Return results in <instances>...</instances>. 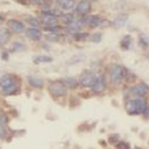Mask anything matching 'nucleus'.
Here are the masks:
<instances>
[{
  "label": "nucleus",
  "instance_id": "obj_1",
  "mask_svg": "<svg viewBox=\"0 0 149 149\" xmlns=\"http://www.w3.org/2000/svg\"><path fill=\"white\" fill-rule=\"evenodd\" d=\"M147 108V100L143 99V97H135L134 99H129L126 102V111L130 114H141Z\"/></svg>",
  "mask_w": 149,
  "mask_h": 149
},
{
  "label": "nucleus",
  "instance_id": "obj_2",
  "mask_svg": "<svg viewBox=\"0 0 149 149\" xmlns=\"http://www.w3.org/2000/svg\"><path fill=\"white\" fill-rule=\"evenodd\" d=\"M0 89L4 95H10L18 90V84L13 74H4L0 77Z\"/></svg>",
  "mask_w": 149,
  "mask_h": 149
},
{
  "label": "nucleus",
  "instance_id": "obj_3",
  "mask_svg": "<svg viewBox=\"0 0 149 149\" xmlns=\"http://www.w3.org/2000/svg\"><path fill=\"white\" fill-rule=\"evenodd\" d=\"M125 71H126V68H123L122 66H118V64L112 67L109 71L111 82L113 84V85H118V84L122 82L123 80H125Z\"/></svg>",
  "mask_w": 149,
  "mask_h": 149
},
{
  "label": "nucleus",
  "instance_id": "obj_4",
  "mask_svg": "<svg viewBox=\"0 0 149 149\" xmlns=\"http://www.w3.org/2000/svg\"><path fill=\"white\" fill-rule=\"evenodd\" d=\"M67 85L64 84V81H54L49 85V91L53 97L58 98V97H63L67 93Z\"/></svg>",
  "mask_w": 149,
  "mask_h": 149
},
{
  "label": "nucleus",
  "instance_id": "obj_5",
  "mask_svg": "<svg viewBox=\"0 0 149 149\" xmlns=\"http://www.w3.org/2000/svg\"><path fill=\"white\" fill-rule=\"evenodd\" d=\"M97 74L93 72H84L81 74V77L79 79V84L85 88H93L94 84L97 82Z\"/></svg>",
  "mask_w": 149,
  "mask_h": 149
},
{
  "label": "nucleus",
  "instance_id": "obj_6",
  "mask_svg": "<svg viewBox=\"0 0 149 149\" xmlns=\"http://www.w3.org/2000/svg\"><path fill=\"white\" fill-rule=\"evenodd\" d=\"M148 91H149V88L145 85V84H138V85H135L131 88L130 94L134 95V97H145Z\"/></svg>",
  "mask_w": 149,
  "mask_h": 149
},
{
  "label": "nucleus",
  "instance_id": "obj_7",
  "mask_svg": "<svg viewBox=\"0 0 149 149\" xmlns=\"http://www.w3.org/2000/svg\"><path fill=\"white\" fill-rule=\"evenodd\" d=\"M8 29H9V31H12V32H14V33H21L24 31V24L17 19H9Z\"/></svg>",
  "mask_w": 149,
  "mask_h": 149
},
{
  "label": "nucleus",
  "instance_id": "obj_8",
  "mask_svg": "<svg viewBox=\"0 0 149 149\" xmlns=\"http://www.w3.org/2000/svg\"><path fill=\"white\" fill-rule=\"evenodd\" d=\"M90 9H91V5H90V3L88 0H81V1L76 5V12L81 15H86L90 12Z\"/></svg>",
  "mask_w": 149,
  "mask_h": 149
},
{
  "label": "nucleus",
  "instance_id": "obj_9",
  "mask_svg": "<svg viewBox=\"0 0 149 149\" xmlns=\"http://www.w3.org/2000/svg\"><path fill=\"white\" fill-rule=\"evenodd\" d=\"M42 23L45 24V26H52V24H57L58 22V18L57 15L49 13V12H42V18H41Z\"/></svg>",
  "mask_w": 149,
  "mask_h": 149
},
{
  "label": "nucleus",
  "instance_id": "obj_10",
  "mask_svg": "<svg viewBox=\"0 0 149 149\" xmlns=\"http://www.w3.org/2000/svg\"><path fill=\"white\" fill-rule=\"evenodd\" d=\"M105 88H107V81H105L104 76H98L97 77V82L93 86V91L94 93H102L104 91Z\"/></svg>",
  "mask_w": 149,
  "mask_h": 149
},
{
  "label": "nucleus",
  "instance_id": "obj_11",
  "mask_svg": "<svg viewBox=\"0 0 149 149\" xmlns=\"http://www.w3.org/2000/svg\"><path fill=\"white\" fill-rule=\"evenodd\" d=\"M84 23L90 27H98L102 24V18L99 15H90V17H84Z\"/></svg>",
  "mask_w": 149,
  "mask_h": 149
},
{
  "label": "nucleus",
  "instance_id": "obj_12",
  "mask_svg": "<svg viewBox=\"0 0 149 149\" xmlns=\"http://www.w3.org/2000/svg\"><path fill=\"white\" fill-rule=\"evenodd\" d=\"M26 35L30 40H33V41H39L41 39V32L37 27H30V29L26 30Z\"/></svg>",
  "mask_w": 149,
  "mask_h": 149
},
{
  "label": "nucleus",
  "instance_id": "obj_13",
  "mask_svg": "<svg viewBox=\"0 0 149 149\" xmlns=\"http://www.w3.org/2000/svg\"><path fill=\"white\" fill-rule=\"evenodd\" d=\"M27 82L30 84V86L36 89H41L44 86V80L40 79V77H35V76H29L27 77Z\"/></svg>",
  "mask_w": 149,
  "mask_h": 149
},
{
  "label": "nucleus",
  "instance_id": "obj_14",
  "mask_svg": "<svg viewBox=\"0 0 149 149\" xmlns=\"http://www.w3.org/2000/svg\"><path fill=\"white\" fill-rule=\"evenodd\" d=\"M84 19L81 18V19H74L72 23H70L68 24V31L70 32H72V33H76V32H79L80 29H82V26H84Z\"/></svg>",
  "mask_w": 149,
  "mask_h": 149
},
{
  "label": "nucleus",
  "instance_id": "obj_15",
  "mask_svg": "<svg viewBox=\"0 0 149 149\" xmlns=\"http://www.w3.org/2000/svg\"><path fill=\"white\" fill-rule=\"evenodd\" d=\"M127 19H129V17H127L126 14H120V15H117V17L114 18V21H113V26L116 27V29H122V27L126 24Z\"/></svg>",
  "mask_w": 149,
  "mask_h": 149
},
{
  "label": "nucleus",
  "instance_id": "obj_16",
  "mask_svg": "<svg viewBox=\"0 0 149 149\" xmlns=\"http://www.w3.org/2000/svg\"><path fill=\"white\" fill-rule=\"evenodd\" d=\"M10 39V31L8 29H0V46H4Z\"/></svg>",
  "mask_w": 149,
  "mask_h": 149
},
{
  "label": "nucleus",
  "instance_id": "obj_17",
  "mask_svg": "<svg viewBox=\"0 0 149 149\" xmlns=\"http://www.w3.org/2000/svg\"><path fill=\"white\" fill-rule=\"evenodd\" d=\"M57 3L62 9H64V10H70V9H72L74 7L73 0H57Z\"/></svg>",
  "mask_w": 149,
  "mask_h": 149
},
{
  "label": "nucleus",
  "instance_id": "obj_18",
  "mask_svg": "<svg viewBox=\"0 0 149 149\" xmlns=\"http://www.w3.org/2000/svg\"><path fill=\"white\" fill-rule=\"evenodd\" d=\"M35 63H52L53 62V58L52 57H48V55H40V57H36L33 59Z\"/></svg>",
  "mask_w": 149,
  "mask_h": 149
},
{
  "label": "nucleus",
  "instance_id": "obj_19",
  "mask_svg": "<svg viewBox=\"0 0 149 149\" xmlns=\"http://www.w3.org/2000/svg\"><path fill=\"white\" fill-rule=\"evenodd\" d=\"M121 48L123 49V50H127V49H130V46H131V37L130 36H125L122 39V41H121Z\"/></svg>",
  "mask_w": 149,
  "mask_h": 149
},
{
  "label": "nucleus",
  "instance_id": "obj_20",
  "mask_svg": "<svg viewBox=\"0 0 149 149\" xmlns=\"http://www.w3.org/2000/svg\"><path fill=\"white\" fill-rule=\"evenodd\" d=\"M77 80L76 79H73V77H67V79H64V84L67 85V88H70V89H74L77 86Z\"/></svg>",
  "mask_w": 149,
  "mask_h": 149
},
{
  "label": "nucleus",
  "instance_id": "obj_21",
  "mask_svg": "<svg viewBox=\"0 0 149 149\" xmlns=\"http://www.w3.org/2000/svg\"><path fill=\"white\" fill-rule=\"evenodd\" d=\"M89 37H90V35L88 32H76V33H74V40H77V41L88 40Z\"/></svg>",
  "mask_w": 149,
  "mask_h": 149
},
{
  "label": "nucleus",
  "instance_id": "obj_22",
  "mask_svg": "<svg viewBox=\"0 0 149 149\" xmlns=\"http://www.w3.org/2000/svg\"><path fill=\"white\" fill-rule=\"evenodd\" d=\"M45 31H48V32H52V33H58V31L61 30L59 26H57V24H52V26H45Z\"/></svg>",
  "mask_w": 149,
  "mask_h": 149
},
{
  "label": "nucleus",
  "instance_id": "obj_23",
  "mask_svg": "<svg viewBox=\"0 0 149 149\" xmlns=\"http://www.w3.org/2000/svg\"><path fill=\"white\" fill-rule=\"evenodd\" d=\"M62 21H63V23L70 24V23H72L74 21V17L72 14H64V15H62Z\"/></svg>",
  "mask_w": 149,
  "mask_h": 149
},
{
  "label": "nucleus",
  "instance_id": "obj_24",
  "mask_svg": "<svg viewBox=\"0 0 149 149\" xmlns=\"http://www.w3.org/2000/svg\"><path fill=\"white\" fill-rule=\"evenodd\" d=\"M139 44H140L144 49H147V46L149 45V40H148V37H147V36H144V35H140V39H139Z\"/></svg>",
  "mask_w": 149,
  "mask_h": 149
},
{
  "label": "nucleus",
  "instance_id": "obj_25",
  "mask_svg": "<svg viewBox=\"0 0 149 149\" xmlns=\"http://www.w3.org/2000/svg\"><path fill=\"white\" fill-rule=\"evenodd\" d=\"M100 40H102V33L100 32L93 33V35L90 36V41H93V42H99Z\"/></svg>",
  "mask_w": 149,
  "mask_h": 149
},
{
  "label": "nucleus",
  "instance_id": "obj_26",
  "mask_svg": "<svg viewBox=\"0 0 149 149\" xmlns=\"http://www.w3.org/2000/svg\"><path fill=\"white\" fill-rule=\"evenodd\" d=\"M12 50L13 52L24 50V45H22L21 42H13V45H12Z\"/></svg>",
  "mask_w": 149,
  "mask_h": 149
},
{
  "label": "nucleus",
  "instance_id": "obj_27",
  "mask_svg": "<svg viewBox=\"0 0 149 149\" xmlns=\"http://www.w3.org/2000/svg\"><path fill=\"white\" fill-rule=\"evenodd\" d=\"M29 23L31 24V27H39V24H40V22L36 19V18H29Z\"/></svg>",
  "mask_w": 149,
  "mask_h": 149
},
{
  "label": "nucleus",
  "instance_id": "obj_28",
  "mask_svg": "<svg viewBox=\"0 0 149 149\" xmlns=\"http://www.w3.org/2000/svg\"><path fill=\"white\" fill-rule=\"evenodd\" d=\"M5 136V127H4V123L0 122V139H3Z\"/></svg>",
  "mask_w": 149,
  "mask_h": 149
},
{
  "label": "nucleus",
  "instance_id": "obj_29",
  "mask_svg": "<svg viewBox=\"0 0 149 149\" xmlns=\"http://www.w3.org/2000/svg\"><path fill=\"white\" fill-rule=\"evenodd\" d=\"M117 148H130V145L127 144V143H122V141H117L116 144Z\"/></svg>",
  "mask_w": 149,
  "mask_h": 149
},
{
  "label": "nucleus",
  "instance_id": "obj_30",
  "mask_svg": "<svg viewBox=\"0 0 149 149\" xmlns=\"http://www.w3.org/2000/svg\"><path fill=\"white\" fill-rule=\"evenodd\" d=\"M109 141L113 143V144H116V143L118 141V135H116V134L111 135V136H109Z\"/></svg>",
  "mask_w": 149,
  "mask_h": 149
},
{
  "label": "nucleus",
  "instance_id": "obj_31",
  "mask_svg": "<svg viewBox=\"0 0 149 149\" xmlns=\"http://www.w3.org/2000/svg\"><path fill=\"white\" fill-rule=\"evenodd\" d=\"M8 116H7V114H0V122H1V123H4V125H5V123H7L8 122Z\"/></svg>",
  "mask_w": 149,
  "mask_h": 149
},
{
  "label": "nucleus",
  "instance_id": "obj_32",
  "mask_svg": "<svg viewBox=\"0 0 149 149\" xmlns=\"http://www.w3.org/2000/svg\"><path fill=\"white\" fill-rule=\"evenodd\" d=\"M45 0H30L31 4H35V5H41Z\"/></svg>",
  "mask_w": 149,
  "mask_h": 149
},
{
  "label": "nucleus",
  "instance_id": "obj_33",
  "mask_svg": "<svg viewBox=\"0 0 149 149\" xmlns=\"http://www.w3.org/2000/svg\"><path fill=\"white\" fill-rule=\"evenodd\" d=\"M48 39L50 40V41H53V40H54V41H57L58 36H57V33H55V35H54V33H52V35H49V36H48Z\"/></svg>",
  "mask_w": 149,
  "mask_h": 149
},
{
  "label": "nucleus",
  "instance_id": "obj_34",
  "mask_svg": "<svg viewBox=\"0 0 149 149\" xmlns=\"http://www.w3.org/2000/svg\"><path fill=\"white\" fill-rule=\"evenodd\" d=\"M144 114H145L147 117H149V108H147V109L144 111Z\"/></svg>",
  "mask_w": 149,
  "mask_h": 149
},
{
  "label": "nucleus",
  "instance_id": "obj_35",
  "mask_svg": "<svg viewBox=\"0 0 149 149\" xmlns=\"http://www.w3.org/2000/svg\"><path fill=\"white\" fill-rule=\"evenodd\" d=\"M3 21H4V18H3L1 15H0V23H3Z\"/></svg>",
  "mask_w": 149,
  "mask_h": 149
}]
</instances>
